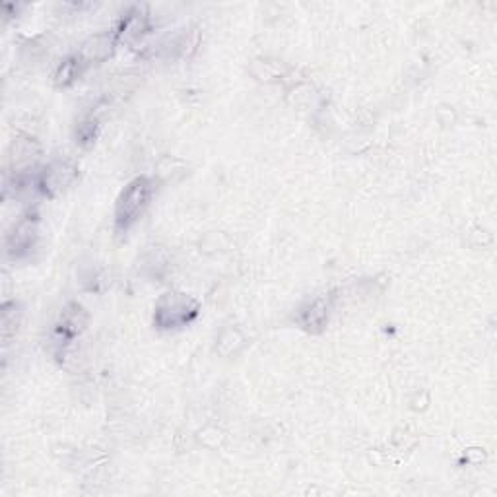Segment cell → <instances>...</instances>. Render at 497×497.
Segmentation results:
<instances>
[{
	"label": "cell",
	"mask_w": 497,
	"mask_h": 497,
	"mask_svg": "<svg viewBox=\"0 0 497 497\" xmlns=\"http://www.w3.org/2000/svg\"><path fill=\"white\" fill-rule=\"evenodd\" d=\"M148 201H150V183H148V179H144V177L134 179L122 191L119 204H117V224H119V227L127 229L130 224H134L138 216L142 214V210L146 208Z\"/></svg>",
	"instance_id": "6da1fadb"
},
{
	"label": "cell",
	"mask_w": 497,
	"mask_h": 497,
	"mask_svg": "<svg viewBox=\"0 0 497 497\" xmlns=\"http://www.w3.org/2000/svg\"><path fill=\"white\" fill-rule=\"evenodd\" d=\"M74 177H76V168H73L70 163H63V161L55 163L45 175V189H49L51 193H61L73 183Z\"/></svg>",
	"instance_id": "7a4b0ae2"
},
{
	"label": "cell",
	"mask_w": 497,
	"mask_h": 497,
	"mask_svg": "<svg viewBox=\"0 0 497 497\" xmlns=\"http://www.w3.org/2000/svg\"><path fill=\"white\" fill-rule=\"evenodd\" d=\"M33 239H35V225L30 220H24V222L18 224L16 232L10 237V251L20 255V253H24L25 249L32 247Z\"/></svg>",
	"instance_id": "3957f363"
},
{
	"label": "cell",
	"mask_w": 497,
	"mask_h": 497,
	"mask_svg": "<svg viewBox=\"0 0 497 497\" xmlns=\"http://www.w3.org/2000/svg\"><path fill=\"white\" fill-rule=\"evenodd\" d=\"M111 37L109 35H96V37H92V39L84 45V56L88 58V61H101V58H105V56L111 53Z\"/></svg>",
	"instance_id": "277c9868"
},
{
	"label": "cell",
	"mask_w": 497,
	"mask_h": 497,
	"mask_svg": "<svg viewBox=\"0 0 497 497\" xmlns=\"http://www.w3.org/2000/svg\"><path fill=\"white\" fill-rule=\"evenodd\" d=\"M74 76H76V63H74V61H66V63H63V66H61L58 74H56V80L61 82V84H68Z\"/></svg>",
	"instance_id": "5b68a950"
}]
</instances>
